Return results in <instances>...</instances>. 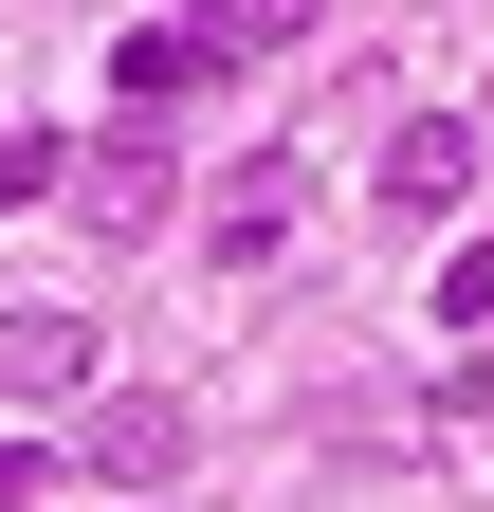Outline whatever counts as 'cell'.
I'll return each instance as SVG.
<instances>
[{"instance_id": "obj_1", "label": "cell", "mask_w": 494, "mask_h": 512, "mask_svg": "<svg viewBox=\"0 0 494 512\" xmlns=\"http://www.w3.org/2000/svg\"><path fill=\"white\" fill-rule=\"evenodd\" d=\"M74 220H92V238H165V220H183V147H165V110H110L92 147H74Z\"/></svg>"}, {"instance_id": "obj_2", "label": "cell", "mask_w": 494, "mask_h": 512, "mask_svg": "<svg viewBox=\"0 0 494 512\" xmlns=\"http://www.w3.org/2000/svg\"><path fill=\"white\" fill-rule=\"evenodd\" d=\"M366 202H385V220H458V202H476V128H458V110H403L385 165H366Z\"/></svg>"}, {"instance_id": "obj_3", "label": "cell", "mask_w": 494, "mask_h": 512, "mask_svg": "<svg viewBox=\"0 0 494 512\" xmlns=\"http://www.w3.org/2000/svg\"><path fill=\"white\" fill-rule=\"evenodd\" d=\"M183 439H202V421H183L165 384H110V403L74 421V458H92L110 494H165V476H183Z\"/></svg>"}, {"instance_id": "obj_4", "label": "cell", "mask_w": 494, "mask_h": 512, "mask_svg": "<svg viewBox=\"0 0 494 512\" xmlns=\"http://www.w3.org/2000/svg\"><path fill=\"white\" fill-rule=\"evenodd\" d=\"M0 384H19V403H74V384H92V293L74 311H55V293L0 311Z\"/></svg>"}, {"instance_id": "obj_5", "label": "cell", "mask_w": 494, "mask_h": 512, "mask_svg": "<svg viewBox=\"0 0 494 512\" xmlns=\"http://www.w3.org/2000/svg\"><path fill=\"white\" fill-rule=\"evenodd\" d=\"M312 19H330V0H183V37H202L220 74H238V55H293Z\"/></svg>"}, {"instance_id": "obj_6", "label": "cell", "mask_w": 494, "mask_h": 512, "mask_svg": "<svg viewBox=\"0 0 494 512\" xmlns=\"http://www.w3.org/2000/svg\"><path fill=\"white\" fill-rule=\"evenodd\" d=\"M202 74H220V55L183 37V19H147L129 55H110V92H129V110H183V92H202Z\"/></svg>"}, {"instance_id": "obj_7", "label": "cell", "mask_w": 494, "mask_h": 512, "mask_svg": "<svg viewBox=\"0 0 494 512\" xmlns=\"http://www.w3.org/2000/svg\"><path fill=\"white\" fill-rule=\"evenodd\" d=\"M275 238H293V165H238V202H220V275H257Z\"/></svg>"}, {"instance_id": "obj_8", "label": "cell", "mask_w": 494, "mask_h": 512, "mask_svg": "<svg viewBox=\"0 0 494 512\" xmlns=\"http://www.w3.org/2000/svg\"><path fill=\"white\" fill-rule=\"evenodd\" d=\"M55 183H74V165H55V128H19V147H0V202H55Z\"/></svg>"}, {"instance_id": "obj_9", "label": "cell", "mask_w": 494, "mask_h": 512, "mask_svg": "<svg viewBox=\"0 0 494 512\" xmlns=\"http://www.w3.org/2000/svg\"><path fill=\"white\" fill-rule=\"evenodd\" d=\"M440 330H494V238H476L458 275H440Z\"/></svg>"}, {"instance_id": "obj_10", "label": "cell", "mask_w": 494, "mask_h": 512, "mask_svg": "<svg viewBox=\"0 0 494 512\" xmlns=\"http://www.w3.org/2000/svg\"><path fill=\"white\" fill-rule=\"evenodd\" d=\"M37 476H55V439H0V512H37Z\"/></svg>"}]
</instances>
